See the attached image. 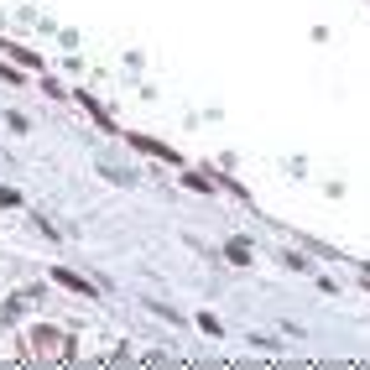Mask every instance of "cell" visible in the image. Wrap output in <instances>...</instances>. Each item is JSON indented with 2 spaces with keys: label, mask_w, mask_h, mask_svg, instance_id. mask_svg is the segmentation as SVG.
Masks as SVG:
<instances>
[{
  "label": "cell",
  "mask_w": 370,
  "mask_h": 370,
  "mask_svg": "<svg viewBox=\"0 0 370 370\" xmlns=\"http://www.w3.org/2000/svg\"><path fill=\"white\" fill-rule=\"evenodd\" d=\"M26 350H32V354H63V360H68V354H73V339L58 334V328H47V323H37L32 339H26Z\"/></svg>",
  "instance_id": "6da1fadb"
},
{
  "label": "cell",
  "mask_w": 370,
  "mask_h": 370,
  "mask_svg": "<svg viewBox=\"0 0 370 370\" xmlns=\"http://www.w3.org/2000/svg\"><path fill=\"white\" fill-rule=\"evenodd\" d=\"M130 147H136V152H152V156H162V162H183L178 152H167L162 141H147V136H130Z\"/></svg>",
  "instance_id": "7a4b0ae2"
},
{
  "label": "cell",
  "mask_w": 370,
  "mask_h": 370,
  "mask_svg": "<svg viewBox=\"0 0 370 370\" xmlns=\"http://www.w3.org/2000/svg\"><path fill=\"white\" fill-rule=\"evenodd\" d=\"M58 276V287H68V292H94V287L84 282V276H73V271H52Z\"/></svg>",
  "instance_id": "3957f363"
}]
</instances>
